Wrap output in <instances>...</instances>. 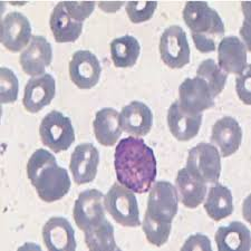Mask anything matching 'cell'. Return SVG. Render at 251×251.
Returning <instances> with one entry per match:
<instances>
[{
    "label": "cell",
    "instance_id": "cell-18",
    "mask_svg": "<svg viewBox=\"0 0 251 251\" xmlns=\"http://www.w3.org/2000/svg\"><path fill=\"white\" fill-rule=\"evenodd\" d=\"M120 122L123 131L132 136L149 134L153 125V113L147 104L134 100L123 107L120 113Z\"/></svg>",
    "mask_w": 251,
    "mask_h": 251
},
{
    "label": "cell",
    "instance_id": "cell-15",
    "mask_svg": "<svg viewBox=\"0 0 251 251\" xmlns=\"http://www.w3.org/2000/svg\"><path fill=\"white\" fill-rule=\"evenodd\" d=\"M56 94V82L50 74L31 77L24 93V106L30 113H37L51 103Z\"/></svg>",
    "mask_w": 251,
    "mask_h": 251
},
{
    "label": "cell",
    "instance_id": "cell-26",
    "mask_svg": "<svg viewBox=\"0 0 251 251\" xmlns=\"http://www.w3.org/2000/svg\"><path fill=\"white\" fill-rule=\"evenodd\" d=\"M141 46L139 40L131 35L115 38L111 43V56L116 67H132L139 59Z\"/></svg>",
    "mask_w": 251,
    "mask_h": 251
},
{
    "label": "cell",
    "instance_id": "cell-34",
    "mask_svg": "<svg viewBox=\"0 0 251 251\" xmlns=\"http://www.w3.org/2000/svg\"><path fill=\"white\" fill-rule=\"evenodd\" d=\"M211 242L210 239L202 233H196L193 236H190L187 241L184 242L181 250H211Z\"/></svg>",
    "mask_w": 251,
    "mask_h": 251
},
{
    "label": "cell",
    "instance_id": "cell-19",
    "mask_svg": "<svg viewBox=\"0 0 251 251\" xmlns=\"http://www.w3.org/2000/svg\"><path fill=\"white\" fill-rule=\"evenodd\" d=\"M211 142L219 148L224 157L236 153L242 142V128L237 120L230 116L218 120L212 127Z\"/></svg>",
    "mask_w": 251,
    "mask_h": 251
},
{
    "label": "cell",
    "instance_id": "cell-2",
    "mask_svg": "<svg viewBox=\"0 0 251 251\" xmlns=\"http://www.w3.org/2000/svg\"><path fill=\"white\" fill-rule=\"evenodd\" d=\"M27 176L40 199L50 203L63 199L71 189L68 172L59 167L50 152L44 149L32 153L27 163Z\"/></svg>",
    "mask_w": 251,
    "mask_h": 251
},
{
    "label": "cell",
    "instance_id": "cell-1",
    "mask_svg": "<svg viewBox=\"0 0 251 251\" xmlns=\"http://www.w3.org/2000/svg\"><path fill=\"white\" fill-rule=\"evenodd\" d=\"M114 167L117 181L135 193H145L156 179V159L144 140L128 136L115 149Z\"/></svg>",
    "mask_w": 251,
    "mask_h": 251
},
{
    "label": "cell",
    "instance_id": "cell-31",
    "mask_svg": "<svg viewBox=\"0 0 251 251\" xmlns=\"http://www.w3.org/2000/svg\"><path fill=\"white\" fill-rule=\"evenodd\" d=\"M156 7V1H128L126 3V13L133 24H141L152 18Z\"/></svg>",
    "mask_w": 251,
    "mask_h": 251
},
{
    "label": "cell",
    "instance_id": "cell-28",
    "mask_svg": "<svg viewBox=\"0 0 251 251\" xmlns=\"http://www.w3.org/2000/svg\"><path fill=\"white\" fill-rule=\"evenodd\" d=\"M197 76L204 80L213 97H217L225 90L228 74L218 66L213 59H204L197 70Z\"/></svg>",
    "mask_w": 251,
    "mask_h": 251
},
{
    "label": "cell",
    "instance_id": "cell-3",
    "mask_svg": "<svg viewBox=\"0 0 251 251\" xmlns=\"http://www.w3.org/2000/svg\"><path fill=\"white\" fill-rule=\"evenodd\" d=\"M183 19L192 34L214 40L225 35V24L219 14L205 1H188L183 9Z\"/></svg>",
    "mask_w": 251,
    "mask_h": 251
},
{
    "label": "cell",
    "instance_id": "cell-22",
    "mask_svg": "<svg viewBox=\"0 0 251 251\" xmlns=\"http://www.w3.org/2000/svg\"><path fill=\"white\" fill-rule=\"evenodd\" d=\"M93 127L100 144L104 147H113L117 143L123 131L120 122V113L111 107L102 108L96 113Z\"/></svg>",
    "mask_w": 251,
    "mask_h": 251
},
{
    "label": "cell",
    "instance_id": "cell-32",
    "mask_svg": "<svg viewBox=\"0 0 251 251\" xmlns=\"http://www.w3.org/2000/svg\"><path fill=\"white\" fill-rule=\"evenodd\" d=\"M67 13L76 22L83 23L90 17L95 8L94 1H63Z\"/></svg>",
    "mask_w": 251,
    "mask_h": 251
},
{
    "label": "cell",
    "instance_id": "cell-25",
    "mask_svg": "<svg viewBox=\"0 0 251 251\" xmlns=\"http://www.w3.org/2000/svg\"><path fill=\"white\" fill-rule=\"evenodd\" d=\"M204 210L214 221H220L231 216L233 212V197L230 190L220 183H216L209 190L204 202Z\"/></svg>",
    "mask_w": 251,
    "mask_h": 251
},
{
    "label": "cell",
    "instance_id": "cell-33",
    "mask_svg": "<svg viewBox=\"0 0 251 251\" xmlns=\"http://www.w3.org/2000/svg\"><path fill=\"white\" fill-rule=\"evenodd\" d=\"M236 87L239 99L247 105H250V66L236 79Z\"/></svg>",
    "mask_w": 251,
    "mask_h": 251
},
{
    "label": "cell",
    "instance_id": "cell-21",
    "mask_svg": "<svg viewBox=\"0 0 251 251\" xmlns=\"http://www.w3.org/2000/svg\"><path fill=\"white\" fill-rule=\"evenodd\" d=\"M50 25L57 43H74L83 31V23L76 22L67 13L64 2H58L50 15Z\"/></svg>",
    "mask_w": 251,
    "mask_h": 251
},
{
    "label": "cell",
    "instance_id": "cell-30",
    "mask_svg": "<svg viewBox=\"0 0 251 251\" xmlns=\"http://www.w3.org/2000/svg\"><path fill=\"white\" fill-rule=\"evenodd\" d=\"M19 82L15 73L7 67L0 70V95L1 103H15L18 99Z\"/></svg>",
    "mask_w": 251,
    "mask_h": 251
},
{
    "label": "cell",
    "instance_id": "cell-12",
    "mask_svg": "<svg viewBox=\"0 0 251 251\" xmlns=\"http://www.w3.org/2000/svg\"><path fill=\"white\" fill-rule=\"evenodd\" d=\"M102 66L99 58L90 50H77L72 56L70 77L80 90H91L99 83Z\"/></svg>",
    "mask_w": 251,
    "mask_h": 251
},
{
    "label": "cell",
    "instance_id": "cell-17",
    "mask_svg": "<svg viewBox=\"0 0 251 251\" xmlns=\"http://www.w3.org/2000/svg\"><path fill=\"white\" fill-rule=\"evenodd\" d=\"M43 239L50 251H75V231L71 222L62 217H52L43 228Z\"/></svg>",
    "mask_w": 251,
    "mask_h": 251
},
{
    "label": "cell",
    "instance_id": "cell-35",
    "mask_svg": "<svg viewBox=\"0 0 251 251\" xmlns=\"http://www.w3.org/2000/svg\"><path fill=\"white\" fill-rule=\"evenodd\" d=\"M192 38L194 42V45H196L197 50L201 52H211L216 50V40L211 39L209 37H205V36L198 35V34H192Z\"/></svg>",
    "mask_w": 251,
    "mask_h": 251
},
{
    "label": "cell",
    "instance_id": "cell-10",
    "mask_svg": "<svg viewBox=\"0 0 251 251\" xmlns=\"http://www.w3.org/2000/svg\"><path fill=\"white\" fill-rule=\"evenodd\" d=\"M179 105L189 114H201L214 105V97L203 79L185 78L179 87Z\"/></svg>",
    "mask_w": 251,
    "mask_h": 251
},
{
    "label": "cell",
    "instance_id": "cell-11",
    "mask_svg": "<svg viewBox=\"0 0 251 251\" xmlns=\"http://www.w3.org/2000/svg\"><path fill=\"white\" fill-rule=\"evenodd\" d=\"M31 25L25 15L19 11H13L2 19L0 26V40L8 50L17 52L29 45Z\"/></svg>",
    "mask_w": 251,
    "mask_h": 251
},
{
    "label": "cell",
    "instance_id": "cell-23",
    "mask_svg": "<svg viewBox=\"0 0 251 251\" xmlns=\"http://www.w3.org/2000/svg\"><path fill=\"white\" fill-rule=\"evenodd\" d=\"M216 242L219 251H249L251 233L248 226L239 221H233L226 226H220L216 232Z\"/></svg>",
    "mask_w": 251,
    "mask_h": 251
},
{
    "label": "cell",
    "instance_id": "cell-13",
    "mask_svg": "<svg viewBox=\"0 0 251 251\" xmlns=\"http://www.w3.org/2000/svg\"><path fill=\"white\" fill-rule=\"evenodd\" d=\"M52 59L50 43L43 36H32L29 45L22 52L19 63L24 72L32 77L45 74Z\"/></svg>",
    "mask_w": 251,
    "mask_h": 251
},
{
    "label": "cell",
    "instance_id": "cell-24",
    "mask_svg": "<svg viewBox=\"0 0 251 251\" xmlns=\"http://www.w3.org/2000/svg\"><path fill=\"white\" fill-rule=\"evenodd\" d=\"M176 189L179 199L189 209H196L206 196V183L194 177L185 168L177 172Z\"/></svg>",
    "mask_w": 251,
    "mask_h": 251
},
{
    "label": "cell",
    "instance_id": "cell-7",
    "mask_svg": "<svg viewBox=\"0 0 251 251\" xmlns=\"http://www.w3.org/2000/svg\"><path fill=\"white\" fill-rule=\"evenodd\" d=\"M179 197L176 189L168 181H157L150 189L148 209L145 214L151 219L171 224L177 213Z\"/></svg>",
    "mask_w": 251,
    "mask_h": 251
},
{
    "label": "cell",
    "instance_id": "cell-9",
    "mask_svg": "<svg viewBox=\"0 0 251 251\" xmlns=\"http://www.w3.org/2000/svg\"><path fill=\"white\" fill-rule=\"evenodd\" d=\"M104 194L95 189L85 190L75 201L73 216L78 228L87 231L100 224L105 218Z\"/></svg>",
    "mask_w": 251,
    "mask_h": 251
},
{
    "label": "cell",
    "instance_id": "cell-20",
    "mask_svg": "<svg viewBox=\"0 0 251 251\" xmlns=\"http://www.w3.org/2000/svg\"><path fill=\"white\" fill-rule=\"evenodd\" d=\"M201 114H189L182 110L179 102H174L168 111V125L170 132L181 142L190 141L198 135L202 124Z\"/></svg>",
    "mask_w": 251,
    "mask_h": 251
},
{
    "label": "cell",
    "instance_id": "cell-14",
    "mask_svg": "<svg viewBox=\"0 0 251 251\" xmlns=\"http://www.w3.org/2000/svg\"><path fill=\"white\" fill-rule=\"evenodd\" d=\"M100 163V153L94 145L83 143L72 153L70 169L76 184H86L95 179Z\"/></svg>",
    "mask_w": 251,
    "mask_h": 251
},
{
    "label": "cell",
    "instance_id": "cell-5",
    "mask_svg": "<svg viewBox=\"0 0 251 251\" xmlns=\"http://www.w3.org/2000/svg\"><path fill=\"white\" fill-rule=\"evenodd\" d=\"M42 142L52 152L66 151L75 142V131L70 117L51 111L44 117L39 126Z\"/></svg>",
    "mask_w": 251,
    "mask_h": 251
},
{
    "label": "cell",
    "instance_id": "cell-8",
    "mask_svg": "<svg viewBox=\"0 0 251 251\" xmlns=\"http://www.w3.org/2000/svg\"><path fill=\"white\" fill-rule=\"evenodd\" d=\"M160 54L164 64L173 70L184 67L190 63V45L183 28L170 26L160 38Z\"/></svg>",
    "mask_w": 251,
    "mask_h": 251
},
{
    "label": "cell",
    "instance_id": "cell-29",
    "mask_svg": "<svg viewBox=\"0 0 251 251\" xmlns=\"http://www.w3.org/2000/svg\"><path fill=\"white\" fill-rule=\"evenodd\" d=\"M142 229H143L145 237H147L150 244L161 247L168 241L170 233H171L172 225L155 221L151 219L148 214H145Z\"/></svg>",
    "mask_w": 251,
    "mask_h": 251
},
{
    "label": "cell",
    "instance_id": "cell-4",
    "mask_svg": "<svg viewBox=\"0 0 251 251\" xmlns=\"http://www.w3.org/2000/svg\"><path fill=\"white\" fill-rule=\"evenodd\" d=\"M105 209L117 224L123 226L141 225L135 194L124 185L114 183L104 197Z\"/></svg>",
    "mask_w": 251,
    "mask_h": 251
},
{
    "label": "cell",
    "instance_id": "cell-6",
    "mask_svg": "<svg viewBox=\"0 0 251 251\" xmlns=\"http://www.w3.org/2000/svg\"><path fill=\"white\" fill-rule=\"evenodd\" d=\"M185 169L204 183H217L221 174V157L212 144L201 142L189 151Z\"/></svg>",
    "mask_w": 251,
    "mask_h": 251
},
{
    "label": "cell",
    "instance_id": "cell-16",
    "mask_svg": "<svg viewBox=\"0 0 251 251\" xmlns=\"http://www.w3.org/2000/svg\"><path fill=\"white\" fill-rule=\"evenodd\" d=\"M247 47L236 36L224 37L218 45V66L226 74L240 75L249 66Z\"/></svg>",
    "mask_w": 251,
    "mask_h": 251
},
{
    "label": "cell",
    "instance_id": "cell-27",
    "mask_svg": "<svg viewBox=\"0 0 251 251\" xmlns=\"http://www.w3.org/2000/svg\"><path fill=\"white\" fill-rule=\"evenodd\" d=\"M85 242L92 251L120 250L114 238V226L107 219H104L87 231H85Z\"/></svg>",
    "mask_w": 251,
    "mask_h": 251
}]
</instances>
